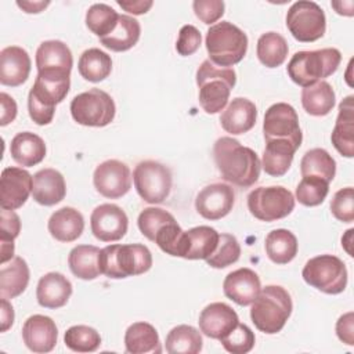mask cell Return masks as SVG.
<instances>
[{"label": "cell", "instance_id": "obj_54", "mask_svg": "<svg viewBox=\"0 0 354 354\" xmlns=\"http://www.w3.org/2000/svg\"><path fill=\"white\" fill-rule=\"evenodd\" d=\"M0 318H1V332H7L11 325L14 324V308L11 306V303L8 301V299L1 297V308H0Z\"/></svg>", "mask_w": 354, "mask_h": 354}, {"label": "cell", "instance_id": "obj_18", "mask_svg": "<svg viewBox=\"0 0 354 354\" xmlns=\"http://www.w3.org/2000/svg\"><path fill=\"white\" fill-rule=\"evenodd\" d=\"M33 177L22 167L10 166L3 169L0 177V206L1 209H19L32 194Z\"/></svg>", "mask_w": 354, "mask_h": 354}, {"label": "cell", "instance_id": "obj_10", "mask_svg": "<svg viewBox=\"0 0 354 354\" xmlns=\"http://www.w3.org/2000/svg\"><path fill=\"white\" fill-rule=\"evenodd\" d=\"M248 209L260 221H277L292 213L295 196L282 185L257 187L248 195Z\"/></svg>", "mask_w": 354, "mask_h": 354}, {"label": "cell", "instance_id": "obj_21", "mask_svg": "<svg viewBox=\"0 0 354 354\" xmlns=\"http://www.w3.org/2000/svg\"><path fill=\"white\" fill-rule=\"evenodd\" d=\"M199 329L210 339L221 340L238 324L239 318L235 310L221 301L207 304L199 314Z\"/></svg>", "mask_w": 354, "mask_h": 354}, {"label": "cell", "instance_id": "obj_9", "mask_svg": "<svg viewBox=\"0 0 354 354\" xmlns=\"http://www.w3.org/2000/svg\"><path fill=\"white\" fill-rule=\"evenodd\" d=\"M116 113L113 98L101 88H90L80 93L71 101V115L82 126H108Z\"/></svg>", "mask_w": 354, "mask_h": 354}, {"label": "cell", "instance_id": "obj_28", "mask_svg": "<svg viewBox=\"0 0 354 354\" xmlns=\"http://www.w3.org/2000/svg\"><path fill=\"white\" fill-rule=\"evenodd\" d=\"M354 97L348 95L339 104V113L332 130V144L346 158L354 155Z\"/></svg>", "mask_w": 354, "mask_h": 354}, {"label": "cell", "instance_id": "obj_51", "mask_svg": "<svg viewBox=\"0 0 354 354\" xmlns=\"http://www.w3.org/2000/svg\"><path fill=\"white\" fill-rule=\"evenodd\" d=\"M336 335L340 342L347 346L354 344V314L348 311L339 317L336 322Z\"/></svg>", "mask_w": 354, "mask_h": 354}, {"label": "cell", "instance_id": "obj_45", "mask_svg": "<svg viewBox=\"0 0 354 354\" xmlns=\"http://www.w3.org/2000/svg\"><path fill=\"white\" fill-rule=\"evenodd\" d=\"M241 245L231 234H220L216 250L206 259L207 266L213 268H225L239 260Z\"/></svg>", "mask_w": 354, "mask_h": 354}, {"label": "cell", "instance_id": "obj_20", "mask_svg": "<svg viewBox=\"0 0 354 354\" xmlns=\"http://www.w3.org/2000/svg\"><path fill=\"white\" fill-rule=\"evenodd\" d=\"M25 346L33 353H50L58 339V329L53 318L41 314L30 315L22 325Z\"/></svg>", "mask_w": 354, "mask_h": 354}, {"label": "cell", "instance_id": "obj_49", "mask_svg": "<svg viewBox=\"0 0 354 354\" xmlns=\"http://www.w3.org/2000/svg\"><path fill=\"white\" fill-rule=\"evenodd\" d=\"M201 41H202V36H201V32L198 30V28L188 24V25L181 26V29L178 32V37L176 41V50L180 55L188 57L198 51V48L201 47Z\"/></svg>", "mask_w": 354, "mask_h": 354}, {"label": "cell", "instance_id": "obj_11", "mask_svg": "<svg viewBox=\"0 0 354 354\" xmlns=\"http://www.w3.org/2000/svg\"><path fill=\"white\" fill-rule=\"evenodd\" d=\"M69 87L71 80L55 82L36 76L28 94V111L30 119L39 126L50 124L55 113V105L65 100Z\"/></svg>", "mask_w": 354, "mask_h": 354}, {"label": "cell", "instance_id": "obj_12", "mask_svg": "<svg viewBox=\"0 0 354 354\" xmlns=\"http://www.w3.org/2000/svg\"><path fill=\"white\" fill-rule=\"evenodd\" d=\"M286 26L296 40L301 43L315 41L326 30L325 12L315 1H296L286 12Z\"/></svg>", "mask_w": 354, "mask_h": 354}, {"label": "cell", "instance_id": "obj_32", "mask_svg": "<svg viewBox=\"0 0 354 354\" xmlns=\"http://www.w3.org/2000/svg\"><path fill=\"white\" fill-rule=\"evenodd\" d=\"M124 347L130 354H148L162 353V344L158 330L148 322H134L124 333Z\"/></svg>", "mask_w": 354, "mask_h": 354}, {"label": "cell", "instance_id": "obj_34", "mask_svg": "<svg viewBox=\"0 0 354 354\" xmlns=\"http://www.w3.org/2000/svg\"><path fill=\"white\" fill-rule=\"evenodd\" d=\"M100 253L101 249L94 245H77L68 256V266L72 274L84 281H91L100 277Z\"/></svg>", "mask_w": 354, "mask_h": 354}, {"label": "cell", "instance_id": "obj_19", "mask_svg": "<svg viewBox=\"0 0 354 354\" xmlns=\"http://www.w3.org/2000/svg\"><path fill=\"white\" fill-rule=\"evenodd\" d=\"M235 192L231 185L213 183L202 188L195 198L196 212L206 220H220L234 207Z\"/></svg>", "mask_w": 354, "mask_h": 354}, {"label": "cell", "instance_id": "obj_3", "mask_svg": "<svg viewBox=\"0 0 354 354\" xmlns=\"http://www.w3.org/2000/svg\"><path fill=\"white\" fill-rule=\"evenodd\" d=\"M151 267V250L141 243L108 245L100 253L101 274L112 279L140 275L149 271Z\"/></svg>", "mask_w": 354, "mask_h": 354}, {"label": "cell", "instance_id": "obj_53", "mask_svg": "<svg viewBox=\"0 0 354 354\" xmlns=\"http://www.w3.org/2000/svg\"><path fill=\"white\" fill-rule=\"evenodd\" d=\"M116 3L124 11L134 14V15H141V14L148 12L153 4L152 0H118Z\"/></svg>", "mask_w": 354, "mask_h": 354}, {"label": "cell", "instance_id": "obj_16", "mask_svg": "<svg viewBox=\"0 0 354 354\" xmlns=\"http://www.w3.org/2000/svg\"><path fill=\"white\" fill-rule=\"evenodd\" d=\"M93 184L95 191L108 199L122 198L131 188L130 167L118 159L104 160L94 170Z\"/></svg>", "mask_w": 354, "mask_h": 354}, {"label": "cell", "instance_id": "obj_41", "mask_svg": "<svg viewBox=\"0 0 354 354\" xmlns=\"http://www.w3.org/2000/svg\"><path fill=\"white\" fill-rule=\"evenodd\" d=\"M300 173L301 177L314 176L330 183L336 174V162L326 149L313 148L303 155L300 160Z\"/></svg>", "mask_w": 354, "mask_h": 354}, {"label": "cell", "instance_id": "obj_22", "mask_svg": "<svg viewBox=\"0 0 354 354\" xmlns=\"http://www.w3.org/2000/svg\"><path fill=\"white\" fill-rule=\"evenodd\" d=\"M220 234L209 227L199 225L183 232L177 257L187 260H206L217 248Z\"/></svg>", "mask_w": 354, "mask_h": 354}, {"label": "cell", "instance_id": "obj_42", "mask_svg": "<svg viewBox=\"0 0 354 354\" xmlns=\"http://www.w3.org/2000/svg\"><path fill=\"white\" fill-rule=\"evenodd\" d=\"M119 15L111 6L104 3L93 4L86 12V26L100 39L108 36L118 25Z\"/></svg>", "mask_w": 354, "mask_h": 354}, {"label": "cell", "instance_id": "obj_15", "mask_svg": "<svg viewBox=\"0 0 354 354\" xmlns=\"http://www.w3.org/2000/svg\"><path fill=\"white\" fill-rule=\"evenodd\" d=\"M263 134L266 141L285 140L299 148L303 141V133L295 108L286 102L272 104L264 115Z\"/></svg>", "mask_w": 354, "mask_h": 354}, {"label": "cell", "instance_id": "obj_35", "mask_svg": "<svg viewBox=\"0 0 354 354\" xmlns=\"http://www.w3.org/2000/svg\"><path fill=\"white\" fill-rule=\"evenodd\" d=\"M140 35H141L140 22L130 15L120 14L116 28L108 36L100 39V43L111 51L122 53L134 47L140 40Z\"/></svg>", "mask_w": 354, "mask_h": 354}, {"label": "cell", "instance_id": "obj_40", "mask_svg": "<svg viewBox=\"0 0 354 354\" xmlns=\"http://www.w3.org/2000/svg\"><path fill=\"white\" fill-rule=\"evenodd\" d=\"M288 51L289 47L285 37L277 32H266L257 40V58L267 68L281 66L288 57Z\"/></svg>", "mask_w": 354, "mask_h": 354}, {"label": "cell", "instance_id": "obj_37", "mask_svg": "<svg viewBox=\"0 0 354 354\" xmlns=\"http://www.w3.org/2000/svg\"><path fill=\"white\" fill-rule=\"evenodd\" d=\"M335 102V91L332 86L325 80H319L315 84L301 90V105L304 111L311 116L328 115L333 109Z\"/></svg>", "mask_w": 354, "mask_h": 354}, {"label": "cell", "instance_id": "obj_48", "mask_svg": "<svg viewBox=\"0 0 354 354\" xmlns=\"http://www.w3.org/2000/svg\"><path fill=\"white\" fill-rule=\"evenodd\" d=\"M330 212L335 218L343 223L354 221V191L353 187H346L335 192L330 201Z\"/></svg>", "mask_w": 354, "mask_h": 354}, {"label": "cell", "instance_id": "obj_8", "mask_svg": "<svg viewBox=\"0 0 354 354\" xmlns=\"http://www.w3.org/2000/svg\"><path fill=\"white\" fill-rule=\"evenodd\" d=\"M301 277L307 285L326 295H339L347 286L346 264L333 254L310 259L303 267Z\"/></svg>", "mask_w": 354, "mask_h": 354}, {"label": "cell", "instance_id": "obj_23", "mask_svg": "<svg viewBox=\"0 0 354 354\" xmlns=\"http://www.w3.org/2000/svg\"><path fill=\"white\" fill-rule=\"evenodd\" d=\"M260 290L261 283L259 275L248 267L231 271L223 282L224 295L238 306L252 304Z\"/></svg>", "mask_w": 354, "mask_h": 354}, {"label": "cell", "instance_id": "obj_30", "mask_svg": "<svg viewBox=\"0 0 354 354\" xmlns=\"http://www.w3.org/2000/svg\"><path fill=\"white\" fill-rule=\"evenodd\" d=\"M10 153L18 165L32 167L44 159L46 144L40 136L32 131H21L12 137Z\"/></svg>", "mask_w": 354, "mask_h": 354}, {"label": "cell", "instance_id": "obj_24", "mask_svg": "<svg viewBox=\"0 0 354 354\" xmlns=\"http://www.w3.org/2000/svg\"><path fill=\"white\" fill-rule=\"evenodd\" d=\"M30 58L25 48L8 46L0 51V83L18 87L26 82L30 73Z\"/></svg>", "mask_w": 354, "mask_h": 354}, {"label": "cell", "instance_id": "obj_50", "mask_svg": "<svg viewBox=\"0 0 354 354\" xmlns=\"http://www.w3.org/2000/svg\"><path fill=\"white\" fill-rule=\"evenodd\" d=\"M195 15L206 25L217 22L223 14L225 4L221 0H195L192 3Z\"/></svg>", "mask_w": 354, "mask_h": 354}, {"label": "cell", "instance_id": "obj_26", "mask_svg": "<svg viewBox=\"0 0 354 354\" xmlns=\"http://www.w3.org/2000/svg\"><path fill=\"white\" fill-rule=\"evenodd\" d=\"M66 195V184L64 176L51 167L41 169L33 176L32 196L43 206L59 203Z\"/></svg>", "mask_w": 354, "mask_h": 354}, {"label": "cell", "instance_id": "obj_2", "mask_svg": "<svg viewBox=\"0 0 354 354\" xmlns=\"http://www.w3.org/2000/svg\"><path fill=\"white\" fill-rule=\"evenodd\" d=\"M292 310L289 292L279 285H267L252 303L250 319L260 332L274 335L282 330Z\"/></svg>", "mask_w": 354, "mask_h": 354}, {"label": "cell", "instance_id": "obj_13", "mask_svg": "<svg viewBox=\"0 0 354 354\" xmlns=\"http://www.w3.org/2000/svg\"><path fill=\"white\" fill-rule=\"evenodd\" d=\"M133 181L137 194L148 203H162L171 189V171L156 160H142L133 171Z\"/></svg>", "mask_w": 354, "mask_h": 354}, {"label": "cell", "instance_id": "obj_56", "mask_svg": "<svg viewBox=\"0 0 354 354\" xmlns=\"http://www.w3.org/2000/svg\"><path fill=\"white\" fill-rule=\"evenodd\" d=\"M330 6H332V7L335 8V11H336L337 14H340V15L351 17V15L354 14V11H353L354 3H353L351 0H348V1H332Z\"/></svg>", "mask_w": 354, "mask_h": 354}, {"label": "cell", "instance_id": "obj_27", "mask_svg": "<svg viewBox=\"0 0 354 354\" xmlns=\"http://www.w3.org/2000/svg\"><path fill=\"white\" fill-rule=\"evenodd\" d=\"M71 295L72 283L61 272H47L37 282L36 299L44 308H59L65 306Z\"/></svg>", "mask_w": 354, "mask_h": 354}, {"label": "cell", "instance_id": "obj_5", "mask_svg": "<svg viewBox=\"0 0 354 354\" xmlns=\"http://www.w3.org/2000/svg\"><path fill=\"white\" fill-rule=\"evenodd\" d=\"M340 61L342 54L333 47L297 51L288 62L286 72L293 83L304 88L335 73L340 65Z\"/></svg>", "mask_w": 354, "mask_h": 354}, {"label": "cell", "instance_id": "obj_46", "mask_svg": "<svg viewBox=\"0 0 354 354\" xmlns=\"http://www.w3.org/2000/svg\"><path fill=\"white\" fill-rule=\"evenodd\" d=\"M329 192V183L314 176L303 177L296 187V199L304 206L321 205Z\"/></svg>", "mask_w": 354, "mask_h": 354}, {"label": "cell", "instance_id": "obj_6", "mask_svg": "<svg viewBox=\"0 0 354 354\" xmlns=\"http://www.w3.org/2000/svg\"><path fill=\"white\" fill-rule=\"evenodd\" d=\"M209 61L220 68H230L243 59L248 51V36L236 25L221 21L212 25L205 39Z\"/></svg>", "mask_w": 354, "mask_h": 354}, {"label": "cell", "instance_id": "obj_47", "mask_svg": "<svg viewBox=\"0 0 354 354\" xmlns=\"http://www.w3.org/2000/svg\"><path fill=\"white\" fill-rule=\"evenodd\" d=\"M223 347L232 354H246L254 347V333L253 330L245 325L238 324L227 336H224L221 340Z\"/></svg>", "mask_w": 354, "mask_h": 354}, {"label": "cell", "instance_id": "obj_39", "mask_svg": "<svg viewBox=\"0 0 354 354\" xmlns=\"http://www.w3.org/2000/svg\"><path fill=\"white\" fill-rule=\"evenodd\" d=\"M203 340L199 330L191 325H177L166 336L165 347L169 354H198Z\"/></svg>", "mask_w": 354, "mask_h": 354}, {"label": "cell", "instance_id": "obj_55", "mask_svg": "<svg viewBox=\"0 0 354 354\" xmlns=\"http://www.w3.org/2000/svg\"><path fill=\"white\" fill-rule=\"evenodd\" d=\"M48 4H50V1H24V0L22 1H17V6L19 8H22L28 14H39Z\"/></svg>", "mask_w": 354, "mask_h": 354}, {"label": "cell", "instance_id": "obj_38", "mask_svg": "<svg viewBox=\"0 0 354 354\" xmlns=\"http://www.w3.org/2000/svg\"><path fill=\"white\" fill-rule=\"evenodd\" d=\"M77 71L80 76L88 82H102L112 72V58L97 47L87 48L77 61Z\"/></svg>", "mask_w": 354, "mask_h": 354}, {"label": "cell", "instance_id": "obj_33", "mask_svg": "<svg viewBox=\"0 0 354 354\" xmlns=\"http://www.w3.org/2000/svg\"><path fill=\"white\" fill-rule=\"evenodd\" d=\"M0 270V296L14 299L25 292L29 283V267L26 261L15 256L8 264H1Z\"/></svg>", "mask_w": 354, "mask_h": 354}, {"label": "cell", "instance_id": "obj_43", "mask_svg": "<svg viewBox=\"0 0 354 354\" xmlns=\"http://www.w3.org/2000/svg\"><path fill=\"white\" fill-rule=\"evenodd\" d=\"M0 228V263L6 264L14 257V239L21 231L19 216L14 210L1 209Z\"/></svg>", "mask_w": 354, "mask_h": 354}, {"label": "cell", "instance_id": "obj_52", "mask_svg": "<svg viewBox=\"0 0 354 354\" xmlns=\"http://www.w3.org/2000/svg\"><path fill=\"white\" fill-rule=\"evenodd\" d=\"M0 104H1V115H0V126H7L17 116V102L7 93H0Z\"/></svg>", "mask_w": 354, "mask_h": 354}, {"label": "cell", "instance_id": "obj_1", "mask_svg": "<svg viewBox=\"0 0 354 354\" xmlns=\"http://www.w3.org/2000/svg\"><path fill=\"white\" fill-rule=\"evenodd\" d=\"M213 158L221 177L236 187H252L260 177L257 153L232 137H220L214 142Z\"/></svg>", "mask_w": 354, "mask_h": 354}, {"label": "cell", "instance_id": "obj_31", "mask_svg": "<svg viewBox=\"0 0 354 354\" xmlns=\"http://www.w3.org/2000/svg\"><path fill=\"white\" fill-rule=\"evenodd\" d=\"M296 148L292 142L285 140H270L266 141V148L261 158V169L272 177L283 176L293 160Z\"/></svg>", "mask_w": 354, "mask_h": 354}, {"label": "cell", "instance_id": "obj_25", "mask_svg": "<svg viewBox=\"0 0 354 354\" xmlns=\"http://www.w3.org/2000/svg\"><path fill=\"white\" fill-rule=\"evenodd\" d=\"M257 120L256 105L243 97L234 98L220 115L221 127L232 134L239 136L253 129Z\"/></svg>", "mask_w": 354, "mask_h": 354}, {"label": "cell", "instance_id": "obj_36", "mask_svg": "<svg viewBox=\"0 0 354 354\" xmlns=\"http://www.w3.org/2000/svg\"><path fill=\"white\" fill-rule=\"evenodd\" d=\"M264 248L267 257L275 264H288L290 263L299 249L297 238L295 234L285 228H277L268 232L264 241Z\"/></svg>", "mask_w": 354, "mask_h": 354}, {"label": "cell", "instance_id": "obj_44", "mask_svg": "<svg viewBox=\"0 0 354 354\" xmlns=\"http://www.w3.org/2000/svg\"><path fill=\"white\" fill-rule=\"evenodd\" d=\"M65 346L76 353H93L101 346L100 333L87 325H73L64 335Z\"/></svg>", "mask_w": 354, "mask_h": 354}, {"label": "cell", "instance_id": "obj_29", "mask_svg": "<svg viewBox=\"0 0 354 354\" xmlns=\"http://www.w3.org/2000/svg\"><path fill=\"white\" fill-rule=\"evenodd\" d=\"M47 228L55 241L69 243L82 235L84 230V218L77 209L65 206L50 216Z\"/></svg>", "mask_w": 354, "mask_h": 354}, {"label": "cell", "instance_id": "obj_57", "mask_svg": "<svg viewBox=\"0 0 354 354\" xmlns=\"http://www.w3.org/2000/svg\"><path fill=\"white\" fill-rule=\"evenodd\" d=\"M353 232H354V230L350 228V230L346 231V235L342 236V246L346 249V252H347L350 256H353V250L350 249V245H351V242H353Z\"/></svg>", "mask_w": 354, "mask_h": 354}, {"label": "cell", "instance_id": "obj_14", "mask_svg": "<svg viewBox=\"0 0 354 354\" xmlns=\"http://www.w3.org/2000/svg\"><path fill=\"white\" fill-rule=\"evenodd\" d=\"M37 76L48 80H71L73 57L71 48L61 40H46L36 50Z\"/></svg>", "mask_w": 354, "mask_h": 354}, {"label": "cell", "instance_id": "obj_17", "mask_svg": "<svg viewBox=\"0 0 354 354\" xmlns=\"http://www.w3.org/2000/svg\"><path fill=\"white\" fill-rule=\"evenodd\" d=\"M90 227L93 235L98 241L116 242L126 235L129 218L120 206L115 203H102L91 212Z\"/></svg>", "mask_w": 354, "mask_h": 354}, {"label": "cell", "instance_id": "obj_4", "mask_svg": "<svg viewBox=\"0 0 354 354\" xmlns=\"http://www.w3.org/2000/svg\"><path fill=\"white\" fill-rule=\"evenodd\" d=\"M235 83L236 75L232 68H220L205 59L196 69L198 98L202 109L209 115L223 111Z\"/></svg>", "mask_w": 354, "mask_h": 354}, {"label": "cell", "instance_id": "obj_7", "mask_svg": "<svg viewBox=\"0 0 354 354\" xmlns=\"http://www.w3.org/2000/svg\"><path fill=\"white\" fill-rule=\"evenodd\" d=\"M141 234L155 242L162 252L176 256L183 236V230L174 216L160 207H145L137 220Z\"/></svg>", "mask_w": 354, "mask_h": 354}]
</instances>
